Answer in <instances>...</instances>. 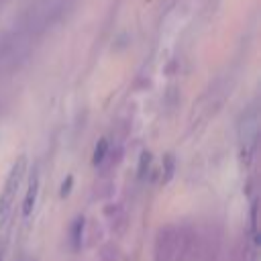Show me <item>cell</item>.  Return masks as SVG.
I'll return each mask as SVG.
<instances>
[{"label":"cell","instance_id":"cell-1","mask_svg":"<svg viewBox=\"0 0 261 261\" xmlns=\"http://www.w3.org/2000/svg\"><path fill=\"white\" fill-rule=\"evenodd\" d=\"M27 171V157L20 155L10 171H8V177L4 181V188L0 192V228H4L8 224V218L12 214V206H14V198H16V192L20 188V181H22V175Z\"/></svg>","mask_w":261,"mask_h":261},{"label":"cell","instance_id":"cell-2","mask_svg":"<svg viewBox=\"0 0 261 261\" xmlns=\"http://www.w3.org/2000/svg\"><path fill=\"white\" fill-rule=\"evenodd\" d=\"M239 137H241V147H243V153L247 157V161L251 159V153L255 149V143H257V116L253 112L245 114L241 118V130H239Z\"/></svg>","mask_w":261,"mask_h":261},{"label":"cell","instance_id":"cell-3","mask_svg":"<svg viewBox=\"0 0 261 261\" xmlns=\"http://www.w3.org/2000/svg\"><path fill=\"white\" fill-rule=\"evenodd\" d=\"M37 194H39V171L35 167L33 173H31V179H29V188H27L24 200H22V216H29L33 212L35 202H37Z\"/></svg>","mask_w":261,"mask_h":261},{"label":"cell","instance_id":"cell-4","mask_svg":"<svg viewBox=\"0 0 261 261\" xmlns=\"http://www.w3.org/2000/svg\"><path fill=\"white\" fill-rule=\"evenodd\" d=\"M82 232H84V216H77L71 224V247L77 251L82 247Z\"/></svg>","mask_w":261,"mask_h":261},{"label":"cell","instance_id":"cell-5","mask_svg":"<svg viewBox=\"0 0 261 261\" xmlns=\"http://www.w3.org/2000/svg\"><path fill=\"white\" fill-rule=\"evenodd\" d=\"M106 153H108V141H106V139H100V141L96 143V149H94V157H92V163H94V165H100V163L104 161Z\"/></svg>","mask_w":261,"mask_h":261},{"label":"cell","instance_id":"cell-6","mask_svg":"<svg viewBox=\"0 0 261 261\" xmlns=\"http://www.w3.org/2000/svg\"><path fill=\"white\" fill-rule=\"evenodd\" d=\"M163 165H165V169H163V184H167L173 177V169H175V159H173L171 153L165 155V163Z\"/></svg>","mask_w":261,"mask_h":261},{"label":"cell","instance_id":"cell-7","mask_svg":"<svg viewBox=\"0 0 261 261\" xmlns=\"http://www.w3.org/2000/svg\"><path fill=\"white\" fill-rule=\"evenodd\" d=\"M149 163H151V153L149 151H143L141 153V159H139V179H143L147 175V169H149Z\"/></svg>","mask_w":261,"mask_h":261},{"label":"cell","instance_id":"cell-8","mask_svg":"<svg viewBox=\"0 0 261 261\" xmlns=\"http://www.w3.org/2000/svg\"><path fill=\"white\" fill-rule=\"evenodd\" d=\"M251 230H253V239H255V243H259V232H257V202L253 204V208H251Z\"/></svg>","mask_w":261,"mask_h":261},{"label":"cell","instance_id":"cell-9","mask_svg":"<svg viewBox=\"0 0 261 261\" xmlns=\"http://www.w3.org/2000/svg\"><path fill=\"white\" fill-rule=\"evenodd\" d=\"M71 184H73V177H71V175H67V177H65V181H63V186H61V198H65V196L69 194Z\"/></svg>","mask_w":261,"mask_h":261},{"label":"cell","instance_id":"cell-10","mask_svg":"<svg viewBox=\"0 0 261 261\" xmlns=\"http://www.w3.org/2000/svg\"><path fill=\"white\" fill-rule=\"evenodd\" d=\"M0 261H4V251L0 249Z\"/></svg>","mask_w":261,"mask_h":261}]
</instances>
